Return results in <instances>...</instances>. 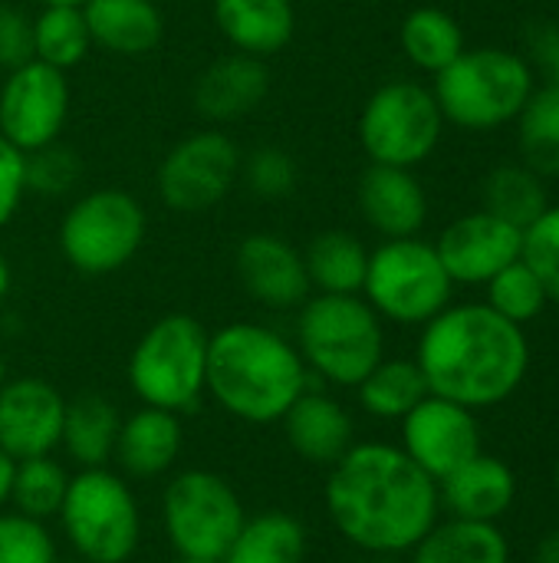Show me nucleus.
Here are the masks:
<instances>
[{"label":"nucleus","instance_id":"nucleus-14","mask_svg":"<svg viewBox=\"0 0 559 563\" xmlns=\"http://www.w3.org/2000/svg\"><path fill=\"white\" fill-rule=\"evenodd\" d=\"M402 452L425 475L441 482L481 452L478 419L471 409L428 393L402 419Z\"/></svg>","mask_w":559,"mask_h":563},{"label":"nucleus","instance_id":"nucleus-15","mask_svg":"<svg viewBox=\"0 0 559 563\" xmlns=\"http://www.w3.org/2000/svg\"><path fill=\"white\" fill-rule=\"evenodd\" d=\"M435 251L455 284H488L494 274L521 261L524 231L491 211H474L448 224Z\"/></svg>","mask_w":559,"mask_h":563},{"label":"nucleus","instance_id":"nucleus-25","mask_svg":"<svg viewBox=\"0 0 559 563\" xmlns=\"http://www.w3.org/2000/svg\"><path fill=\"white\" fill-rule=\"evenodd\" d=\"M119 412L99 393H82L66 402L59 445L79 468H105L119 439Z\"/></svg>","mask_w":559,"mask_h":563},{"label":"nucleus","instance_id":"nucleus-8","mask_svg":"<svg viewBox=\"0 0 559 563\" xmlns=\"http://www.w3.org/2000/svg\"><path fill=\"white\" fill-rule=\"evenodd\" d=\"M451 287L455 280L448 277L435 244L395 238L369 254L362 294L379 317L415 327L448 307Z\"/></svg>","mask_w":559,"mask_h":563},{"label":"nucleus","instance_id":"nucleus-26","mask_svg":"<svg viewBox=\"0 0 559 563\" xmlns=\"http://www.w3.org/2000/svg\"><path fill=\"white\" fill-rule=\"evenodd\" d=\"M412 563H511V548L497 525L451 518L412 548Z\"/></svg>","mask_w":559,"mask_h":563},{"label":"nucleus","instance_id":"nucleus-11","mask_svg":"<svg viewBox=\"0 0 559 563\" xmlns=\"http://www.w3.org/2000/svg\"><path fill=\"white\" fill-rule=\"evenodd\" d=\"M441 109L435 96L418 82H385L379 86L362 115H359V142L372 165L415 168L425 162L441 139Z\"/></svg>","mask_w":559,"mask_h":563},{"label":"nucleus","instance_id":"nucleus-38","mask_svg":"<svg viewBox=\"0 0 559 563\" xmlns=\"http://www.w3.org/2000/svg\"><path fill=\"white\" fill-rule=\"evenodd\" d=\"M241 175L257 198H283L297 188V162L277 145H264L241 162Z\"/></svg>","mask_w":559,"mask_h":563},{"label":"nucleus","instance_id":"nucleus-4","mask_svg":"<svg viewBox=\"0 0 559 563\" xmlns=\"http://www.w3.org/2000/svg\"><path fill=\"white\" fill-rule=\"evenodd\" d=\"M297 350L320 379L359 386L385 360L382 320L359 294L306 297L297 317Z\"/></svg>","mask_w":559,"mask_h":563},{"label":"nucleus","instance_id":"nucleus-32","mask_svg":"<svg viewBox=\"0 0 559 563\" xmlns=\"http://www.w3.org/2000/svg\"><path fill=\"white\" fill-rule=\"evenodd\" d=\"M547 208V191L534 168L504 165L484 181V211L521 231H527Z\"/></svg>","mask_w":559,"mask_h":563},{"label":"nucleus","instance_id":"nucleus-16","mask_svg":"<svg viewBox=\"0 0 559 563\" xmlns=\"http://www.w3.org/2000/svg\"><path fill=\"white\" fill-rule=\"evenodd\" d=\"M66 399L46 379H7L0 389V452L13 462L49 455L63 435Z\"/></svg>","mask_w":559,"mask_h":563},{"label":"nucleus","instance_id":"nucleus-7","mask_svg":"<svg viewBox=\"0 0 559 563\" xmlns=\"http://www.w3.org/2000/svg\"><path fill=\"white\" fill-rule=\"evenodd\" d=\"M59 521L76 558L82 561L125 563L138 551V501L132 488L109 468H82L76 478H69Z\"/></svg>","mask_w":559,"mask_h":563},{"label":"nucleus","instance_id":"nucleus-45","mask_svg":"<svg viewBox=\"0 0 559 563\" xmlns=\"http://www.w3.org/2000/svg\"><path fill=\"white\" fill-rule=\"evenodd\" d=\"M7 287H10V267H7V261L0 257V297L7 294Z\"/></svg>","mask_w":559,"mask_h":563},{"label":"nucleus","instance_id":"nucleus-20","mask_svg":"<svg viewBox=\"0 0 559 563\" xmlns=\"http://www.w3.org/2000/svg\"><path fill=\"white\" fill-rule=\"evenodd\" d=\"M270 92L264 59L247 53L217 56L194 82V109L211 122H234L250 115Z\"/></svg>","mask_w":559,"mask_h":563},{"label":"nucleus","instance_id":"nucleus-23","mask_svg":"<svg viewBox=\"0 0 559 563\" xmlns=\"http://www.w3.org/2000/svg\"><path fill=\"white\" fill-rule=\"evenodd\" d=\"M82 16L92 46L115 56H145L165 36V16L155 0H86Z\"/></svg>","mask_w":559,"mask_h":563},{"label":"nucleus","instance_id":"nucleus-1","mask_svg":"<svg viewBox=\"0 0 559 563\" xmlns=\"http://www.w3.org/2000/svg\"><path fill=\"white\" fill-rule=\"evenodd\" d=\"M438 482L385 442L353 445L326 478L333 528L372 558L412 551L438 525Z\"/></svg>","mask_w":559,"mask_h":563},{"label":"nucleus","instance_id":"nucleus-31","mask_svg":"<svg viewBox=\"0 0 559 563\" xmlns=\"http://www.w3.org/2000/svg\"><path fill=\"white\" fill-rule=\"evenodd\" d=\"M92 46L82 7H43L33 20V59L53 69H72Z\"/></svg>","mask_w":559,"mask_h":563},{"label":"nucleus","instance_id":"nucleus-51","mask_svg":"<svg viewBox=\"0 0 559 563\" xmlns=\"http://www.w3.org/2000/svg\"><path fill=\"white\" fill-rule=\"evenodd\" d=\"M376 563H392V561H389V558H379V561H376Z\"/></svg>","mask_w":559,"mask_h":563},{"label":"nucleus","instance_id":"nucleus-43","mask_svg":"<svg viewBox=\"0 0 559 563\" xmlns=\"http://www.w3.org/2000/svg\"><path fill=\"white\" fill-rule=\"evenodd\" d=\"M13 468H16V462H13L7 452H0V508L10 501V488H13Z\"/></svg>","mask_w":559,"mask_h":563},{"label":"nucleus","instance_id":"nucleus-28","mask_svg":"<svg viewBox=\"0 0 559 563\" xmlns=\"http://www.w3.org/2000/svg\"><path fill=\"white\" fill-rule=\"evenodd\" d=\"M306 531L287 511H264L244 521L221 563H303Z\"/></svg>","mask_w":559,"mask_h":563},{"label":"nucleus","instance_id":"nucleus-12","mask_svg":"<svg viewBox=\"0 0 559 563\" xmlns=\"http://www.w3.org/2000/svg\"><path fill=\"white\" fill-rule=\"evenodd\" d=\"M241 148L224 132L181 139L158 165V195L178 214H201L227 198L241 178Z\"/></svg>","mask_w":559,"mask_h":563},{"label":"nucleus","instance_id":"nucleus-46","mask_svg":"<svg viewBox=\"0 0 559 563\" xmlns=\"http://www.w3.org/2000/svg\"><path fill=\"white\" fill-rule=\"evenodd\" d=\"M86 0H40V7H82Z\"/></svg>","mask_w":559,"mask_h":563},{"label":"nucleus","instance_id":"nucleus-40","mask_svg":"<svg viewBox=\"0 0 559 563\" xmlns=\"http://www.w3.org/2000/svg\"><path fill=\"white\" fill-rule=\"evenodd\" d=\"M33 59V20L16 7H0V69H16Z\"/></svg>","mask_w":559,"mask_h":563},{"label":"nucleus","instance_id":"nucleus-9","mask_svg":"<svg viewBox=\"0 0 559 563\" xmlns=\"http://www.w3.org/2000/svg\"><path fill=\"white\" fill-rule=\"evenodd\" d=\"M161 521L181 561L221 563L247 515L237 492L221 475L191 468L168 482L161 495Z\"/></svg>","mask_w":559,"mask_h":563},{"label":"nucleus","instance_id":"nucleus-47","mask_svg":"<svg viewBox=\"0 0 559 563\" xmlns=\"http://www.w3.org/2000/svg\"><path fill=\"white\" fill-rule=\"evenodd\" d=\"M3 383H7V363H3V353H0V389H3Z\"/></svg>","mask_w":559,"mask_h":563},{"label":"nucleus","instance_id":"nucleus-3","mask_svg":"<svg viewBox=\"0 0 559 563\" xmlns=\"http://www.w3.org/2000/svg\"><path fill=\"white\" fill-rule=\"evenodd\" d=\"M310 389L300 350L260 323H227L208 343V393L234 419L270 426Z\"/></svg>","mask_w":559,"mask_h":563},{"label":"nucleus","instance_id":"nucleus-49","mask_svg":"<svg viewBox=\"0 0 559 563\" xmlns=\"http://www.w3.org/2000/svg\"><path fill=\"white\" fill-rule=\"evenodd\" d=\"M557 495H559V462H557Z\"/></svg>","mask_w":559,"mask_h":563},{"label":"nucleus","instance_id":"nucleus-2","mask_svg":"<svg viewBox=\"0 0 559 563\" xmlns=\"http://www.w3.org/2000/svg\"><path fill=\"white\" fill-rule=\"evenodd\" d=\"M428 393L465 409H491L511 399L530 366V346L517 323L488 303L445 307L425 323L415 356Z\"/></svg>","mask_w":559,"mask_h":563},{"label":"nucleus","instance_id":"nucleus-22","mask_svg":"<svg viewBox=\"0 0 559 563\" xmlns=\"http://www.w3.org/2000/svg\"><path fill=\"white\" fill-rule=\"evenodd\" d=\"M214 23L234 53L267 59L297 33L293 0H214Z\"/></svg>","mask_w":559,"mask_h":563},{"label":"nucleus","instance_id":"nucleus-48","mask_svg":"<svg viewBox=\"0 0 559 563\" xmlns=\"http://www.w3.org/2000/svg\"><path fill=\"white\" fill-rule=\"evenodd\" d=\"M59 563V561H56ZM66 563H89V561H82V558H76V561H66Z\"/></svg>","mask_w":559,"mask_h":563},{"label":"nucleus","instance_id":"nucleus-37","mask_svg":"<svg viewBox=\"0 0 559 563\" xmlns=\"http://www.w3.org/2000/svg\"><path fill=\"white\" fill-rule=\"evenodd\" d=\"M0 563H56L46 525L20 511L0 515Z\"/></svg>","mask_w":559,"mask_h":563},{"label":"nucleus","instance_id":"nucleus-34","mask_svg":"<svg viewBox=\"0 0 559 563\" xmlns=\"http://www.w3.org/2000/svg\"><path fill=\"white\" fill-rule=\"evenodd\" d=\"M66 488H69V478H66L63 465H56L53 455L23 459L13 468L10 501L20 515H26L33 521H46V518L59 515Z\"/></svg>","mask_w":559,"mask_h":563},{"label":"nucleus","instance_id":"nucleus-36","mask_svg":"<svg viewBox=\"0 0 559 563\" xmlns=\"http://www.w3.org/2000/svg\"><path fill=\"white\" fill-rule=\"evenodd\" d=\"M521 261L540 277L547 300L559 303V208H547L527 231Z\"/></svg>","mask_w":559,"mask_h":563},{"label":"nucleus","instance_id":"nucleus-17","mask_svg":"<svg viewBox=\"0 0 559 563\" xmlns=\"http://www.w3.org/2000/svg\"><path fill=\"white\" fill-rule=\"evenodd\" d=\"M237 277L244 290L270 307V310H293L310 297V277L303 264V251H297L280 234H247L237 244Z\"/></svg>","mask_w":559,"mask_h":563},{"label":"nucleus","instance_id":"nucleus-42","mask_svg":"<svg viewBox=\"0 0 559 563\" xmlns=\"http://www.w3.org/2000/svg\"><path fill=\"white\" fill-rule=\"evenodd\" d=\"M534 53L550 69V82L559 86V26H537L534 33Z\"/></svg>","mask_w":559,"mask_h":563},{"label":"nucleus","instance_id":"nucleus-13","mask_svg":"<svg viewBox=\"0 0 559 563\" xmlns=\"http://www.w3.org/2000/svg\"><path fill=\"white\" fill-rule=\"evenodd\" d=\"M69 115V82L63 69L30 59L7 73L0 86V135L23 155L59 139Z\"/></svg>","mask_w":559,"mask_h":563},{"label":"nucleus","instance_id":"nucleus-19","mask_svg":"<svg viewBox=\"0 0 559 563\" xmlns=\"http://www.w3.org/2000/svg\"><path fill=\"white\" fill-rule=\"evenodd\" d=\"M359 208L362 218L389 241L415 238L428 218V198L412 175V168L369 165L359 178Z\"/></svg>","mask_w":559,"mask_h":563},{"label":"nucleus","instance_id":"nucleus-30","mask_svg":"<svg viewBox=\"0 0 559 563\" xmlns=\"http://www.w3.org/2000/svg\"><path fill=\"white\" fill-rule=\"evenodd\" d=\"M402 49L418 69L438 76L465 53V36L451 13L438 7H418L402 23Z\"/></svg>","mask_w":559,"mask_h":563},{"label":"nucleus","instance_id":"nucleus-35","mask_svg":"<svg viewBox=\"0 0 559 563\" xmlns=\"http://www.w3.org/2000/svg\"><path fill=\"white\" fill-rule=\"evenodd\" d=\"M488 307L494 313H501L504 320L524 327L544 313L547 290H544L540 277L524 261H514L511 267H504L501 274H494L488 280Z\"/></svg>","mask_w":559,"mask_h":563},{"label":"nucleus","instance_id":"nucleus-44","mask_svg":"<svg viewBox=\"0 0 559 563\" xmlns=\"http://www.w3.org/2000/svg\"><path fill=\"white\" fill-rule=\"evenodd\" d=\"M534 563H559V528L550 531L540 544H537V558Z\"/></svg>","mask_w":559,"mask_h":563},{"label":"nucleus","instance_id":"nucleus-27","mask_svg":"<svg viewBox=\"0 0 559 563\" xmlns=\"http://www.w3.org/2000/svg\"><path fill=\"white\" fill-rule=\"evenodd\" d=\"M310 287L320 294H362L369 251L356 234L323 231L303 251Z\"/></svg>","mask_w":559,"mask_h":563},{"label":"nucleus","instance_id":"nucleus-41","mask_svg":"<svg viewBox=\"0 0 559 563\" xmlns=\"http://www.w3.org/2000/svg\"><path fill=\"white\" fill-rule=\"evenodd\" d=\"M26 195V155L0 135V228L13 221Z\"/></svg>","mask_w":559,"mask_h":563},{"label":"nucleus","instance_id":"nucleus-6","mask_svg":"<svg viewBox=\"0 0 559 563\" xmlns=\"http://www.w3.org/2000/svg\"><path fill=\"white\" fill-rule=\"evenodd\" d=\"M534 92L530 66L507 49H465L435 76V102L461 129H494L521 115Z\"/></svg>","mask_w":559,"mask_h":563},{"label":"nucleus","instance_id":"nucleus-50","mask_svg":"<svg viewBox=\"0 0 559 563\" xmlns=\"http://www.w3.org/2000/svg\"><path fill=\"white\" fill-rule=\"evenodd\" d=\"M178 563H211V561H178Z\"/></svg>","mask_w":559,"mask_h":563},{"label":"nucleus","instance_id":"nucleus-39","mask_svg":"<svg viewBox=\"0 0 559 563\" xmlns=\"http://www.w3.org/2000/svg\"><path fill=\"white\" fill-rule=\"evenodd\" d=\"M76 178H79V162L59 142H53V145L36 148V152L26 155V191L63 195V191L72 188Z\"/></svg>","mask_w":559,"mask_h":563},{"label":"nucleus","instance_id":"nucleus-33","mask_svg":"<svg viewBox=\"0 0 559 563\" xmlns=\"http://www.w3.org/2000/svg\"><path fill=\"white\" fill-rule=\"evenodd\" d=\"M521 152L537 175H559V86L550 82L521 109Z\"/></svg>","mask_w":559,"mask_h":563},{"label":"nucleus","instance_id":"nucleus-18","mask_svg":"<svg viewBox=\"0 0 559 563\" xmlns=\"http://www.w3.org/2000/svg\"><path fill=\"white\" fill-rule=\"evenodd\" d=\"M438 501L461 521L497 525L517 501V475L507 462L478 452L471 462L438 482Z\"/></svg>","mask_w":559,"mask_h":563},{"label":"nucleus","instance_id":"nucleus-29","mask_svg":"<svg viewBox=\"0 0 559 563\" xmlns=\"http://www.w3.org/2000/svg\"><path fill=\"white\" fill-rule=\"evenodd\" d=\"M356 389L362 409L389 422H402L428 396V383L415 360H382Z\"/></svg>","mask_w":559,"mask_h":563},{"label":"nucleus","instance_id":"nucleus-24","mask_svg":"<svg viewBox=\"0 0 559 563\" xmlns=\"http://www.w3.org/2000/svg\"><path fill=\"white\" fill-rule=\"evenodd\" d=\"M125 475L132 478H158L181 455V422L175 412L142 406L119 426L115 452Z\"/></svg>","mask_w":559,"mask_h":563},{"label":"nucleus","instance_id":"nucleus-21","mask_svg":"<svg viewBox=\"0 0 559 563\" xmlns=\"http://www.w3.org/2000/svg\"><path fill=\"white\" fill-rule=\"evenodd\" d=\"M287 445L310 465L333 468L353 449V419L326 393L306 389L280 419Z\"/></svg>","mask_w":559,"mask_h":563},{"label":"nucleus","instance_id":"nucleus-5","mask_svg":"<svg viewBox=\"0 0 559 563\" xmlns=\"http://www.w3.org/2000/svg\"><path fill=\"white\" fill-rule=\"evenodd\" d=\"M211 333L188 313L155 320L128 356V386L142 406L165 412H194L208 393Z\"/></svg>","mask_w":559,"mask_h":563},{"label":"nucleus","instance_id":"nucleus-10","mask_svg":"<svg viewBox=\"0 0 559 563\" xmlns=\"http://www.w3.org/2000/svg\"><path fill=\"white\" fill-rule=\"evenodd\" d=\"M145 211L122 188H96L59 221V251L72 271L102 277L122 271L145 241Z\"/></svg>","mask_w":559,"mask_h":563}]
</instances>
